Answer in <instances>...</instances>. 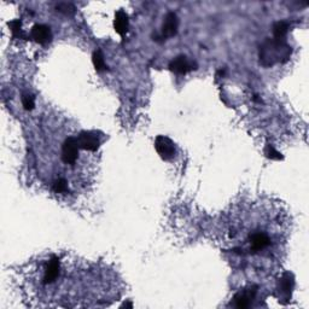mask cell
<instances>
[{
    "label": "cell",
    "mask_w": 309,
    "mask_h": 309,
    "mask_svg": "<svg viewBox=\"0 0 309 309\" xmlns=\"http://www.w3.org/2000/svg\"><path fill=\"white\" fill-rule=\"evenodd\" d=\"M80 146H79L76 137H68L64 140L60 148V158H62L63 163L67 166H74L78 162L79 151H80Z\"/></svg>",
    "instance_id": "obj_4"
},
{
    "label": "cell",
    "mask_w": 309,
    "mask_h": 309,
    "mask_svg": "<svg viewBox=\"0 0 309 309\" xmlns=\"http://www.w3.org/2000/svg\"><path fill=\"white\" fill-rule=\"evenodd\" d=\"M287 30H289V24L284 21H279L274 24L273 27V34L274 38L278 40H283V38L287 34Z\"/></svg>",
    "instance_id": "obj_13"
},
{
    "label": "cell",
    "mask_w": 309,
    "mask_h": 309,
    "mask_svg": "<svg viewBox=\"0 0 309 309\" xmlns=\"http://www.w3.org/2000/svg\"><path fill=\"white\" fill-rule=\"evenodd\" d=\"M196 67H197L196 66V63L190 62L185 56H177L176 58H174L169 64L170 70L179 75H185L186 73L196 69Z\"/></svg>",
    "instance_id": "obj_7"
},
{
    "label": "cell",
    "mask_w": 309,
    "mask_h": 309,
    "mask_svg": "<svg viewBox=\"0 0 309 309\" xmlns=\"http://www.w3.org/2000/svg\"><path fill=\"white\" fill-rule=\"evenodd\" d=\"M177 26H179V21H177L176 15L174 12H169L164 20L163 27H162V33H163L164 38H170V36L175 35Z\"/></svg>",
    "instance_id": "obj_10"
},
{
    "label": "cell",
    "mask_w": 309,
    "mask_h": 309,
    "mask_svg": "<svg viewBox=\"0 0 309 309\" xmlns=\"http://www.w3.org/2000/svg\"><path fill=\"white\" fill-rule=\"evenodd\" d=\"M260 62L265 67L284 63L291 56V47L284 40H267L260 47Z\"/></svg>",
    "instance_id": "obj_1"
},
{
    "label": "cell",
    "mask_w": 309,
    "mask_h": 309,
    "mask_svg": "<svg viewBox=\"0 0 309 309\" xmlns=\"http://www.w3.org/2000/svg\"><path fill=\"white\" fill-rule=\"evenodd\" d=\"M280 285L281 289H283V292L286 293V296H289L290 293H291V289L293 286V280L291 279V275L284 274V277L281 278L280 280Z\"/></svg>",
    "instance_id": "obj_15"
},
{
    "label": "cell",
    "mask_w": 309,
    "mask_h": 309,
    "mask_svg": "<svg viewBox=\"0 0 309 309\" xmlns=\"http://www.w3.org/2000/svg\"><path fill=\"white\" fill-rule=\"evenodd\" d=\"M22 104H23V108L26 110H33L35 106V100L34 97L32 96V94H23L22 96Z\"/></svg>",
    "instance_id": "obj_16"
},
{
    "label": "cell",
    "mask_w": 309,
    "mask_h": 309,
    "mask_svg": "<svg viewBox=\"0 0 309 309\" xmlns=\"http://www.w3.org/2000/svg\"><path fill=\"white\" fill-rule=\"evenodd\" d=\"M52 190H53L54 194L67 195L69 192L68 180L66 177H58V179L52 182Z\"/></svg>",
    "instance_id": "obj_12"
},
{
    "label": "cell",
    "mask_w": 309,
    "mask_h": 309,
    "mask_svg": "<svg viewBox=\"0 0 309 309\" xmlns=\"http://www.w3.org/2000/svg\"><path fill=\"white\" fill-rule=\"evenodd\" d=\"M30 36L38 44L45 45L48 41H51L52 33L50 27L45 26V24H35L30 30Z\"/></svg>",
    "instance_id": "obj_8"
},
{
    "label": "cell",
    "mask_w": 309,
    "mask_h": 309,
    "mask_svg": "<svg viewBox=\"0 0 309 309\" xmlns=\"http://www.w3.org/2000/svg\"><path fill=\"white\" fill-rule=\"evenodd\" d=\"M9 27H10L11 32L14 33L15 35H20L21 34V21L20 20L11 21V22L9 23Z\"/></svg>",
    "instance_id": "obj_18"
},
{
    "label": "cell",
    "mask_w": 309,
    "mask_h": 309,
    "mask_svg": "<svg viewBox=\"0 0 309 309\" xmlns=\"http://www.w3.org/2000/svg\"><path fill=\"white\" fill-rule=\"evenodd\" d=\"M57 9H59V11L66 12V14H69V12H74V6L72 4H68V3H62L57 6Z\"/></svg>",
    "instance_id": "obj_19"
},
{
    "label": "cell",
    "mask_w": 309,
    "mask_h": 309,
    "mask_svg": "<svg viewBox=\"0 0 309 309\" xmlns=\"http://www.w3.org/2000/svg\"><path fill=\"white\" fill-rule=\"evenodd\" d=\"M62 274V264L57 256L52 255L46 260L40 271V284L42 286H52Z\"/></svg>",
    "instance_id": "obj_2"
},
{
    "label": "cell",
    "mask_w": 309,
    "mask_h": 309,
    "mask_svg": "<svg viewBox=\"0 0 309 309\" xmlns=\"http://www.w3.org/2000/svg\"><path fill=\"white\" fill-rule=\"evenodd\" d=\"M76 140H78L79 146L81 150L85 151H91L96 152L99 149L100 145V139L97 136L96 132H87V131H82L79 133V136H76Z\"/></svg>",
    "instance_id": "obj_5"
},
{
    "label": "cell",
    "mask_w": 309,
    "mask_h": 309,
    "mask_svg": "<svg viewBox=\"0 0 309 309\" xmlns=\"http://www.w3.org/2000/svg\"><path fill=\"white\" fill-rule=\"evenodd\" d=\"M265 154L267 155V157L271 158V160H281V154L280 152H278L272 145L266 146Z\"/></svg>",
    "instance_id": "obj_17"
},
{
    "label": "cell",
    "mask_w": 309,
    "mask_h": 309,
    "mask_svg": "<svg viewBox=\"0 0 309 309\" xmlns=\"http://www.w3.org/2000/svg\"><path fill=\"white\" fill-rule=\"evenodd\" d=\"M273 244L271 234L267 231L261 228H254L250 234L248 235V252L252 254H259L266 252Z\"/></svg>",
    "instance_id": "obj_3"
},
{
    "label": "cell",
    "mask_w": 309,
    "mask_h": 309,
    "mask_svg": "<svg viewBox=\"0 0 309 309\" xmlns=\"http://www.w3.org/2000/svg\"><path fill=\"white\" fill-rule=\"evenodd\" d=\"M155 149L164 160H170L175 155V145L169 138L164 136H158L155 140Z\"/></svg>",
    "instance_id": "obj_6"
},
{
    "label": "cell",
    "mask_w": 309,
    "mask_h": 309,
    "mask_svg": "<svg viewBox=\"0 0 309 309\" xmlns=\"http://www.w3.org/2000/svg\"><path fill=\"white\" fill-rule=\"evenodd\" d=\"M128 26H130V20H128V15L123 10L116 11L114 27L117 34L123 36L127 33Z\"/></svg>",
    "instance_id": "obj_11"
},
{
    "label": "cell",
    "mask_w": 309,
    "mask_h": 309,
    "mask_svg": "<svg viewBox=\"0 0 309 309\" xmlns=\"http://www.w3.org/2000/svg\"><path fill=\"white\" fill-rule=\"evenodd\" d=\"M92 62H93V66L97 72H103V70L106 69V64L104 62V56L100 50L94 51L93 56H92Z\"/></svg>",
    "instance_id": "obj_14"
},
{
    "label": "cell",
    "mask_w": 309,
    "mask_h": 309,
    "mask_svg": "<svg viewBox=\"0 0 309 309\" xmlns=\"http://www.w3.org/2000/svg\"><path fill=\"white\" fill-rule=\"evenodd\" d=\"M256 287H249V289L243 290V291H239L238 293H235V296L233 297L234 305L237 308L244 309L248 308L250 304H252L253 299L255 298L256 296Z\"/></svg>",
    "instance_id": "obj_9"
}]
</instances>
